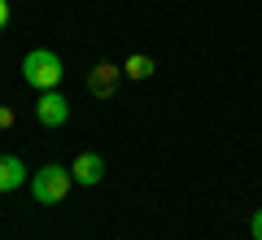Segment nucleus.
I'll use <instances>...</instances> for the list:
<instances>
[{"mask_svg": "<svg viewBox=\"0 0 262 240\" xmlns=\"http://www.w3.org/2000/svg\"><path fill=\"white\" fill-rule=\"evenodd\" d=\"M22 74H27V83L39 88V92H53L57 83H61V57L53 53V48H31L27 57H22Z\"/></svg>", "mask_w": 262, "mask_h": 240, "instance_id": "f257e3e1", "label": "nucleus"}, {"mask_svg": "<svg viewBox=\"0 0 262 240\" xmlns=\"http://www.w3.org/2000/svg\"><path fill=\"white\" fill-rule=\"evenodd\" d=\"M70 170H61V166H39L35 175H31V197H35L39 205H57V201H66V192H70Z\"/></svg>", "mask_w": 262, "mask_h": 240, "instance_id": "f03ea898", "label": "nucleus"}, {"mask_svg": "<svg viewBox=\"0 0 262 240\" xmlns=\"http://www.w3.org/2000/svg\"><path fill=\"white\" fill-rule=\"evenodd\" d=\"M118 79H122V66H114V61H96V70H92V79H88V88H92L96 101H110V96L118 92Z\"/></svg>", "mask_w": 262, "mask_h": 240, "instance_id": "7ed1b4c3", "label": "nucleus"}, {"mask_svg": "<svg viewBox=\"0 0 262 240\" xmlns=\"http://www.w3.org/2000/svg\"><path fill=\"white\" fill-rule=\"evenodd\" d=\"M35 118L44 122V127H66V118H70V105H66L61 92H44L35 105Z\"/></svg>", "mask_w": 262, "mask_h": 240, "instance_id": "20e7f679", "label": "nucleus"}, {"mask_svg": "<svg viewBox=\"0 0 262 240\" xmlns=\"http://www.w3.org/2000/svg\"><path fill=\"white\" fill-rule=\"evenodd\" d=\"M70 179H75V184H83V188L101 184V179H105V162H101L96 153H79L75 166H70Z\"/></svg>", "mask_w": 262, "mask_h": 240, "instance_id": "39448f33", "label": "nucleus"}, {"mask_svg": "<svg viewBox=\"0 0 262 240\" xmlns=\"http://www.w3.org/2000/svg\"><path fill=\"white\" fill-rule=\"evenodd\" d=\"M27 184V166H22V157L13 153H0V192H13V188Z\"/></svg>", "mask_w": 262, "mask_h": 240, "instance_id": "423d86ee", "label": "nucleus"}, {"mask_svg": "<svg viewBox=\"0 0 262 240\" xmlns=\"http://www.w3.org/2000/svg\"><path fill=\"white\" fill-rule=\"evenodd\" d=\"M149 74H153V57L149 53H131L127 61H122V79H136V83H140Z\"/></svg>", "mask_w": 262, "mask_h": 240, "instance_id": "0eeeda50", "label": "nucleus"}, {"mask_svg": "<svg viewBox=\"0 0 262 240\" xmlns=\"http://www.w3.org/2000/svg\"><path fill=\"white\" fill-rule=\"evenodd\" d=\"M13 127V110H9V105H0V131H9Z\"/></svg>", "mask_w": 262, "mask_h": 240, "instance_id": "6e6552de", "label": "nucleus"}, {"mask_svg": "<svg viewBox=\"0 0 262 240\" xmlns=\"http://www.w3.org/2000/svg\"><path fill=\"white\" fill-rule=\"evenodd\" d=\"M249 231H253V240H262V210L253 214V223H249Z\"/></svg>", "mask_w": 262, "mask_h": 240, "instance_id": "1a4fd4ad", "label": "nucleus"}, {"mask_svg": "<svg viewBox=\"0 0 262 240\" xmlns=\"http://www.w3.org/2000/svg\"><path fill=\"white\" fill-rule=\"evenodd\" d=\"M9 27V0H0V31Z\"/></svg>", "mask_w": 262, "mask_h": 240, "instance_id": "9d476101", "label": "nucleus"}]
</instances>
